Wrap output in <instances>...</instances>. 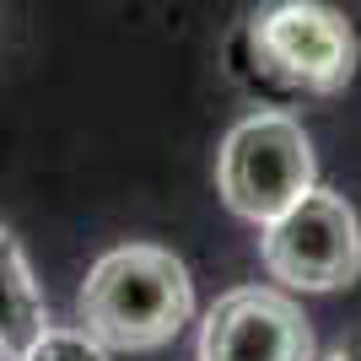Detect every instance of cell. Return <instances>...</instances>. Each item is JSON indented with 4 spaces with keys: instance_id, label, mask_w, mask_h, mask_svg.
Instances as JSON below:
<instances>
[{
    "instance_id": "cell-1",
    "label": "cell",
    "mask_w": 361,
    "mask_h": 361,
    "mask_svg": "<svg viewBox=\"0 0 361 361\" xmlns=\"http://www.w3.org/2000/svg\"><path fill=\"white\" fill-rule=\"evenodd\" d=\"M195 318V281L178 254L124 243L92 264L75 297V324L103 350H157Z\"/></svg>"
},
{
    "instance_id": "cell-2",
    "label": "cell",
    "mask_w": 361,
    "mask_h": 361,
    "mask_svg": "<svg viewBox=\"0 0 361 361\" xmlns=\"http://www.w3.org/2000/svg\"><path fill=\"white\" fill-rule=\"evenodd\" d=\"M243 49L259 81L291 97H329L356 75V32L324 0H264L243 27Z\"/></svg>"
},
{
    "instance_id": "cell-3",
    "label": "cell",
    "mask_w": 361,
    "mask_h": 361,
    "mask_svg": "<svg viewBox=\"0 0 361 361\" xmlns=\"http://www.w3.org/2000/svg\"><path fill=\"white\" fill-rule=\"evenodd\" d=\"M313 140L291 114H248L232 124L216 157V183L221 200L243 221L270 226L286 216L302 195H313Z\"/></svg>"
},
{
    "instance_id": "cell-4",
    "label": "cell",
    "mask_w": 361,
    "mask_h": 361,
    "mask_svg": "<svg viewBox=\"0 0 361 361\" xmlns=\"http://www.w3.org/2000/svg\"><path fill=\"white\" fill-rule=\"evenodd\" d=\"M264 270L291 291H340L361 275V221L345 195L313 189L259 238Z\"/></svg>"
},
{
    "instance_id": "cell-5",
    "label": "cell",
    "mask_w": 361,
    "mask_h": 361,
    "mask_svg": "<svg viewBox=\"0 0 361 361\" xmlns=\"http://www.w3.org/2000/svg\"><path fill=\"white\" fill-rule=\"evenodd\" d=\"M200 361H313V324L286 291L238 286L200 324Z\"/></svg>"
},
{
    "instance_id": "cell-6",
    "label": "cell",
    "mask_w": 361,
    "mask_h": 361,
    "mask_svg": "<svg viewBox=\"0 0 361 361\" xmlns=\"http://www.w3.org/2000/svg\"><path fill=\"white\" fill-rule=\"evenodd\" d=\"M44 329H49L44 291H38V281H32L16 238L0 226V361H22L27 345Z\"/></svg>"
},
{
    "instance_id": "cell-7",
    "label": "cell",
    "mask_w": 361,
    "mask_h": 361,
    "mask_svg": "<svg viewBox=\"0 0 361 361\" xmlns=\"http://www.w3.org/2000/svg\"><path fill=\"white\" fill-rule=\"evenodd\" d=\"M22 361H108V350L97 345L87 329H54V324H49V329L27 345Z\"/></svg>"
},
{
    "instance_id": "cell-8",
    "label": "cell",
    "mask_w": 361,
    "mask_h": 361,
    "mask_svg": "<svg viewBox=\"0 0 361 361\" xmlns=\"http://www.w3.org/2000/svg\"><path fill=\"white\" fill-rule=\"evenodd\" d=\"M324 361H361V340H350V345H340V350H329Z\"/></svg>"
}]
</instances>
